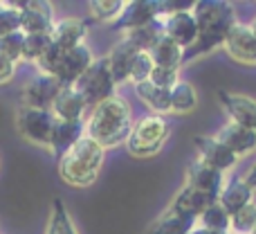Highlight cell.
<instances>
[{
  "label": "cell",
  "mask_w": 256,
  "mask_h": 234,
  "mask_svg": "<svg viewBox=\"0 0 256 234\" xmlns=\"http://www.w3.org/2000/svg\"><path fill=\"white\" fill-rule=\"evenodd\" d=\"M20 30V9L18 3H0V36Z\"/></svg>",
  "instance_id": "cell-33"
},
{
  "label": "cell",
  "mask_w": 256,
  "mask_h": 234,
  "mask_svg": "<svg viewBox=\"0 0 256 234\" xmlns=\"http://www.w3.org/2000/svg\"><path fill=\"white\" fill-rule=\"evenodd\" d=\"M92 61H94L92 50L86 43H81L72 50H63L61 59H58V63L54 66L50 77H54L61 86H74L76 81L81 79V75L92 66Z\"/></svg>",
  "instance_id": "cell-7"
},
{
  "label": "cell",
  "mask_w": 256,
  "mask_h": 234,
  "mask_svg": "<svg viewBox=\"0 0 256 234\" xmlns=\"http://www.w3.org/2000/svg\"><path fill=\"white\" fill-rule=\"evenodd\" d=\"M22 34H50L54 25V5L45 0L18 3Z\"/></svg>",
  "instance_id": "cell-15"
},
{
  "label": "cell",
  "mask_w": 256,
  "mask_h": 234,
  "mask_svg": "<svg viewBox=\"0 0 256 234\" xmlns=\"http://www.w3.org/2000/svg\"><path fill=\"white\" fill-rule=\"evenodd\" d=\"M189 234H225V232H214V230H207V227H202V225H196Z\"/></svg>",
  "instance_id": "cell-38"
},
{
  "label": "cell",
  "mask_w": 256,
  "mask_h": 234,
  "mask_svg": "<svg viewBox=\"0 0 256 234\" xmlns=\"http://www.w3.org/2000/svg\"><path fill=\"white\" fill-rule=\"evenodd\" d=\"M132 111L130 104L122 95H112L110 99L92 106L86 117V135L94 140L104 151L126 144L132 131Z\"/></svg>",
  "instance_id": "cell-2"
},
{
  "label": "cell",
  "mask_w": 256,
  "mask_h": 234,
  "mask_svg": "<svg viewBox=\"0 0 256 234\" xmlns=\"http://www.w3.org/2000/svg\"><path fill=\"white\" fill-rule=\"evenodd\" d=\"M230 218V234H252L256 225V203L245 205L240 212L232 214Z\"/></svg>",
  "instance_id": "cell-31"
},
{
  "label": "cell",
  "mask_w": 256,
  "mask_h": 234,
  "mask_svg": "<svg viewBox=\"0 0 256 234\" xmlns=\"http://www.w3.org/2000/svg\"><path fill=\"white\" fill-rule=\"evenodd\" d=\"M52 45V39L50 34H25V43H22V57L20 61H27V63H38L40 57L50 50Z\"/></svg>",
  "instance_id": "cell-30"
},
{
  "label": "cell",
  "mask_w": 256,
  "mask_h": 234,
  "mask_svg": "<svg viewBox=\"0 0 256 234\" xmlns=\"http://www.w3.org/2000/svg\"><path fill=\"white\" fill-rule=\"evenodd\" d=\"M22 43H25V34L20 30L14 32V34L0 36V54L12 63H18L22 57Z\"/></svg>",
  "instance_id": "cell-34"
},
{
  "label": "cell",
  "mask_w": 256,
  "mask_h": 234,
  "mask_svg": "<svg viewBox=\"0 0 256 234\" xmlns=\"http://www.w3.org/2000/svg\"><path fill=\"white\" fill-rule=\"evenodd\" d=\"M54 124L56 117L52 115V111H43V108H30L20 106L16 111V128L27 142L36 146H45L50 149L54 133Z\"/></svg>",
  "instance_id": "cell-6"
},
{
  "label": "cell",
  "mask_w": 256,
  "mask_h": 234,
  "mask_svg": "<svg viewBox=\"0 0 256 234\" xmlns=\"http://www.w3.org/2000/svg\"><path fill=\"white\" fill-rule=\"evenodd\" d=\"M214 203H216L214 196L194 189V187H189V185H182L180 189H178V194L173 196V200L168 203V209H173V212L182 214V216H189V218H196V221H198L200 214Z\"/></svg>",
  "instance_id": "cell-16"
},
{
  "label": "cell",
  "mask_w": 256,
  "mask_h": 234,
  "mask_svg": "<svg viewBox=\"0 0 256 234\" xmlns=\"http://www.w3.org/2000/svg\"><path fill=\"white\" fill-rule=\"evenodd\" d=\"M194 146H196V153H198V160H202L204 164H209V167L218 169L222 173L232 171L238 164V158L216 135H196Z\"/></svg>",
  "instance_id": "cell-12"
},
{
  "label": "cell",
  "mask_w": 256,
  "mask_h": 234,
  "mask_svg": "<svg viewBox=\"0 0 256 234\" xmlns=\"http://www.w3.org/2000/svg\"><path fill=\"white\" fill-rule=\"evenodd\" d=\"M104 158L106 151L88 135H84L63 158H58V176L70 187H90L102 171Z\"/></svg>",
  "instance_id": "cell-3"
},
{
  "label": "cell",
  "mask_w": 256,
  "mask_h": 234,
  "mask_svg": "<svg viewBox=\"0 0 256 234\" xmlns=\"http://www.w3.org/2000/svg\"><path fill=\"white\" fill-rule=\"evenodd\" d=\"M168 131L171 126H168L166 117L146 115L132 124V131L124 146L132 158H150V155L160 153L162 146L166 144Z\"/></svg>",
  "instance_id": "cell-4"
},
{
  "label": "cell",
  "mask_w": 256,
  "mask_h": 234,
  "mask_svg": "<svg viewBox=\"0 0 256 234\" xmlns=\"http://www.w3.org/2000/svg\"><path fill=\"white\" fill-rule=\"evenodd\" d=\"M250 27H252V32H254V36H256V16L252 18V23H250Z\"/></svg>",
  "instance_id": "cell-39"
},
{
  "label": "cell",
  "mask_w": 256,
  "mask_h": 234,
  "mask_svg": "<svg viewBox=\"0 0 256 234\" xmlns=\"http://www.w3.org/2000/svg\"><path fill=\"white\" fill-rule=\"evenodd\" d=\"M52 115L56 119H66V122H72V119H86V111H88V104L84 102L79 93H76L74 86H63L61 93L56 95L52 104Z\"/></svg>",
  "instance_id": "cell-21"
},
{
  "label": "cell",
  "mask_w": 256,
  "mask_h": 234,
  "mask_svg": "<svg viewBox=\"0 0 256 234\" xmlns=\"http://www.w3.org/2000/svg\"><path fill=\"white\" fill-rule=\"evenodd\" d=\"M216 137L236 155V158H245V155L254 153L256 151V131L243 128L238 124H222V128L216 133Z\"/></svg>",
  "instance_id": "cell-20"
},
{
  "label": "cell",
  "mask_w": 256,
  "mask_h": 234,
  "mask_svg": "<svg viewBox=\"0 0 256 234\" xmlns=\"http://www.w3.org/2000/svg\"><path fill=\"white\" fill-rule=\"evenodd\" d=\"M137 52H142V50H137V45L132 43V41H128L126 36H122V39L112 45L110 52H108L106 59H108V66H110V75L117 86L128 84L130 66H132V59H135Z\"/></svg>",
  "instance_id": "cell-19"
},
{
  "label": "cell",
  "mask_w": 256,
  "mask_h": 234,
  "mask_svg": "<svg viewBox=\"0 0 256 234\" xmlns=\"http://www.w3.org/2000/svg\"><path fill=\"white\" fill-rule=\"evenodd\" d=\"M198 23V39L189 50H184L182 66H189L202 54L214 52L225 43L230 30L236 25V9L227 0H198L191 7Z\"/></svg>",
  "instance_id": "cell-1"
},
{
  "label": "cell",
  "mask_w": 256,
  "mask_h": 234,
  "mask_svg": "<svg viewBox=\"0 0 256 234\" xmlns=\"http://www.w3.org/2000/svg\"><path fill=\"white\" fill-rule=\"evenodd\" d=\"M184 185L194 187V189H198V191H204V194L214 196V198L218 200V196L222 194V189H225V185H227V176L196 158V160H191L184 171Z\"/></svg>",
  "instance_id": "cell-10"
},
{
  "label": "cell",
  "mask_w": 256,
  "mask_h": 234,
  "mask_svg": "<svg viewBox=\"0 0 256 234\" xmlns=\"http://www.w3.org/2000/svg\"><path fill=\"white\" fill-rule=\"evenodd\" d=\"M243 178H245V182H248V185H250V187H252V189L256 191V162H254L252 167L248 169V171H245V176H243Z\"/></svg>",
  "instance_id": "cell-37"
},
{
  "label": "cell",
  "mask_w": 256,
  "mask_h": 234,
  "mask_svg": "<svg viewBox=\"0 0 256 234\" xmlns=\"http://www.w3.org/2000/svg\"><path fill=\"white\" fill-rule=\"evenodd\" d=\"M88 7H90V16L97 23L115 25V23L120 21V16L124 14L126 3L124 0H92Z\"/></svg>",
  "instance_id": "cell-28"
},
{
  "label": "cell",
  "mask_w": 256,
  "mask_h": 234,
  "mask_svg": "<svg viewBox=\"0 0 256 234\" xmlns=\"http://www.w3.org/2000/svg\"><path fill=\"white\" fill-rule=\"evenodd\" d=\"M86 135V119H56L54 124V133H52V142H50V153L54 158H63L81 137Z\"/></svg>",
  "instance_id": "cell-17"
},
{
  "label": "cell",
  "mask_w": 256,
  "mask_h": 234,
  "mask_svg": "<svg viewBox=\"0 0 256 234\" xmlns=\"http://www.w3.org/2000/svg\"><path fill=\"white\" fill-rule=\"evenodd\" d=\"M198 225L196 218L182 216V214L173 212V209H164L158 218L148 225V230L144 234H189L194 227Z\"/></svg>",
  "instance_id": "cell-24"
},
{
  "label": "cell",
  "mask_w": 256,
  "mask_h": 234,
  "mask_svg": "<svg viewBox=\"0 0 256 234\" xmlns=\"http://www.w3.org/2000/svg\"><path fill=\"white\" fill-rule=\"evenodd\" d=\"M148 81L162 90H171L180 81V70H176V68H153V75Z\"/></svg>",
  "instance_id": "cell-35"
},
{
  "label": "cell",
  "mask_w": 256,
  "mask_h": 234,
  "mask_svg": "<svg viewBox=\"0 0 256 234\" xmlns=\"http://www.w3.org/2000/svg\"><path fill=\"white\" fill-rule=\"evenodd\" d=\"M135 95L142 104L150 111V115H168L171 113V90H162L158 88L150 81H142V84H135Z\"/></svg>",
  "instance_id": "cell-23"
},
{
  "label": "cell",
  "mask_w": 256,
  "mask_h": 234,
  "mask_svg": "<svg viewBox=\"0 0 256 234\" xmlns=\"http://www.w3.org/2000/svg\"><path fill=\"white\" fill-rule=\"evenodd\" d=\"M230 221H232L230 214L222 209V205L218 203V200L214 205H209L198 216V225L207 227V230H214V232H225V234H230Z\"/></svg>",
  "instance_id": "cell-29"
},
{
  "label": "cell",
  "mask_w": 256,
  "mask_h": 234,
  "mask_svg": "<svg viewBox=\"0 0 256 234\" xmlns=\"http://www.w3.org/2000/svg\"><path fill=\"white\" fill-rule=\"evenodd\" d=\"M76 93L84 97L88 106H97V104L110 99L117 95V84L110 75V66H108L106 57H99L92 61V66L81 75V79L74 84Z\"/></svg>",
  "instance_id": "cell-5"
},
{
  "label": "cell",
  "mask_w": 256,
  "mask_h": 234,
  "mask_svg": "<svg viewBox=\"0 0 256 234\" xmlns=\"http://www.w3.org/2000/svg\"><path fill=\"white\" fill-rule=\"evenodd\" d=\"M86 36H88V23L84 18H61V21H54L52 32H50V39L54 45H58L61 50H72L76 45L86 43Z\"/></svg>",
  "instance_id": "cell-18"
},
{
  "label": "cell",
  "mask_w": 256,
  "mask_h": 234,
  "mask_svg": "<svg viewBox=\"0 0 256 234\" xmlns=\"http://www.w3.org/2000/svg\"><path fill=\"white\" fill-rule=\"evenodd\" d=\"M63 86L58 84L54 77L50 75H36L22 86L20 97H22V106L30 108H43V111H50L56 99V95L61 93Z\"/></svg>",
  "instance_id": "cell-13"
},
{
  "label": "cell",
  "mask_w": 256,
  "mask_h": 234,
  "mask_svg": "<svg viewBox=\"0 0 256 234\" xmlns=\"http://www.w3.org/2000/svg\"><path fill=\"white\" fill-rule=\"evenodd\" d=\"M222 50L243 66H256V36L250 23L236 21V25L230 30L225 43H222Z\"/></svg>",
  "instance_id": "cell-11"
},
{
  "label": "cell",
  "mask_w": 256,
  "mask_h": 234,
  "mask_svg": "<svg viewBox=\"0 0 256 234\" xmlns=\"http://www.w3.org/2000/svg\"><path fill=\"white\" fill-rule=\"evenodd\" d=\"M191 7L178 9V12L164 14L162 16V32L171 41H176L182 50H189L196 43V39H198V23H196Z\"/></svg>",
  "instance_id": "cell-9"
},
{
  "label": "cell",
  "mask_w": 256,
  "mask_h": 234,
  "mask_svg": "<svg viewBox=\"0 0 256 234\" xmlns=\"http://www.w3.org/2000/svg\"><path fill=\"white\" fill-rule=\"evenodd\" d=\"M150 59H153L155 68H176L180 70L182 68V59H184V50L171 41L166 34H162L158 41L153 43V48L148 50Z\"/></svg>",
  "instance_id": "cell-25"
},
{
  "label": "cell",
  "mask_w": 256,
  "mask_h": 234,
  "mask_svg": "<svg viewBox=\"0 0 256 234\" xmlns=\"http://www.w3.org/2000/svg\"><path fill=\"white\" fill-rule=\"evenodd\" d=\"M198 106V90L189 81H178L171 88V113L176 115H189Z\"/></svg>",
  "instance_id": "cell-26"
},
{
  "label": "cell",
  "mask_w": 256,
  "mask_h": 234,
  "mask_svg": "<svg viewBox=\"0 0 256 234\" xmlns=\"http://www.w3.org/2000/svg\"><path fill=\"white\" fill-rule=\"evenodd\" d=\"M252 234H256V225H254V230H252Z\"/></svg>",
  "instance_id": "cell-40"
},
{
  "label": "cell",
  "mask_w": 256,
  "mask_h": 234,
  "mask_svg": "<svg viewBox=\"0 0 256 234\" xmlns=\"http://www.w3.org/2000/svg\"><path fill=\"white\" fill-rule=\"evenodd\" d=\"M216 95L232 124H238L243 128L256 131V99L254 97L240 95V93H230V90H218Z\"/></svg>",
  "instance_id": "cell-14"
},
{
  "label": "cell",
  "mask_w": 256,
  "mask_h": 234,
  "mask_svg": "<svg viewBox=\"0 0 256 234\" xmlns=\"http://www.w3.org/2000/svg\"><path fill=\"white\" fill-rule=\"evenodd\" d=\"M153 59H150L148 52H137L135 59H132L130 66V77H128V84H142V81H148L150 75H153Z\"/></svg>",
  "instance_id": "cell-32"
},
{
  "label": "cell",
  "mask_w": 256,
  "mask_h": 234,
  "mask_svg": "<svg viewBox=\"0 0 256 234\" xmlns=\"http://www.w3.org/2000/svg\"><path fill=\"white\" fill-rule=\"evenodd\" d=\"M45 234H79L70 212H68V207H66V203H63L61 198L52 200V212H50V221H48V227H45Z\"/></svg>",
  "instance_id": "cell-27"
},
{
  "label": "cell",
  "mask_w": 256,
  "mask_h": 234,
  "mask_svg": "<svg viewBox=\"0 0 256 234\" xmlns=\"http://www.w3.org/2000/svg\"><path fill=\"white\" fill-rule=\"evenodd\" d=\"M162 14H166V7H164L162 0H132V3H126L124 14H122L120 21L112 27L124 34V32H132V30L150 25Z\"/></svg>",
  "instance_id": "cell-8"
},
{
  "label": "cell",
  "mask_w": 256,
  "mask_h": 234,
  "mask_svg": "<svg viewBox=\"0 0 256 234\" xmlns=\"http://www.w3.org/2000/svg\"><path fill=\"white\" fill-rule=\"evenodd\" d=\"M218 203L232 216V214L240 212L245 205L254 203V189L245 182V178H232V180H227L222 194L218 196Z\"/></svg>",
  "instance_id": "cell-22"
},
{
  "label": "cell",
  "mask_w": 256,
  "mask_h": 234,
  "mask_svg": "<svg viewBox=\"0 0 256 234\" xmlns=\"http://www.w3.org/2000/svg\"><path fill=\"white\" fill-rule=\"evenodd\" d=\"M14 72H16V63H12L0 54V84H9L14 79Z\"/></svg>",
  "instance_id": "cell-36"
}]
</instances>
